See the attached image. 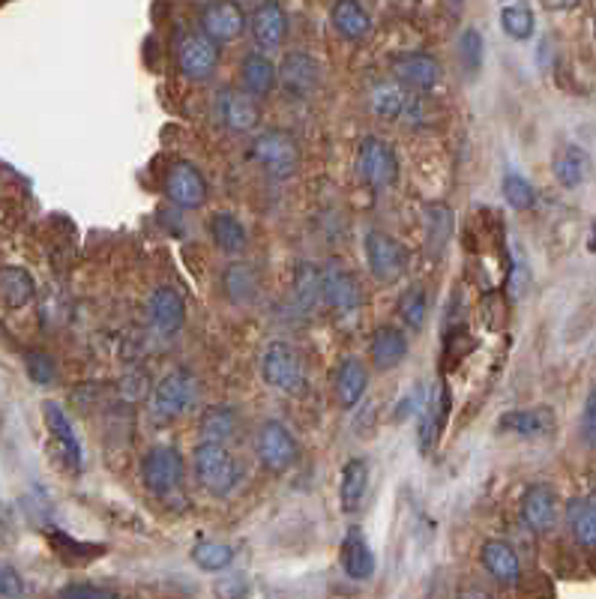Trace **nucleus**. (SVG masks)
Masks as SVG:
<instances>
[{"label":"nucleus","instance_id":"43","mask_svg":"<svg viewBox=\"0 0 596 599\" xmlns=\"http://www.w3.org/2000/svg\"><path fill=\"white\" fill-rule=\"evenodd\" d=\"M150 390H153V383L147 381L145 371H129L117 381V393L123 402H145V399H150Z\"/></svg>","mask_w":596,"mask_h":599},{"label":"nucleus","instance_id":"30","mask_svg":"<svg viewBox=\"0 0 596 599\" xmlns=\"http://www.w3.org/2000/svg\"><path fill=\"white\" fill-rule=\"evenodd\" d=\"M369 494V462L365 459H351L345 462L339 474V506L342 513H360Z\"/></svg>","mask_w":596,"mask_h":599},{"label":"nucleus","instance_id":"12","mask_svg":"<svg viewBox=\"0 0 596 599\" xmlns=\"http://www.w3.org/2000/svg\"><path fill=\"white\" fill-rule=\"evenodd\" d=\"M174 58H177V70L189 82H208L210 75L220 70L222 51L213 39L198 30V34L181 36V42L174 48Z\"/></svg>","mask_w":596,"mask_h":599},{"label":"nucleus","instance_id":"51","mask_svg":"<svg viewBox=\"0 0 596 599\" xmlns=\"http://www.w3.org/2000/svg\"><path fill=\"white\" fill-rule=\"evenodd\" d=\"M587 503L594 506V513H596V494H591V498H587Z\"/></svg>","mask_w":596,"mask_h":599},{"label":"nucleus","instance_id":"10","mask_svg":"<svg viewBox=\"0 0 596 599\" xmlns=\"http://www.w3.org/2000/svg\"><path fill=\"white\" fill-rule=\"evenodd\" d=\"M363 255L369 273L375 276L377 282H396L399 276L408 270V249L402 240H396L387 231H365L363 237Z\"/></svg>","mask_w":596,"mask_h":599},{"label":"nucleus","instance_id":"49","mask_svg":"<svg viewBox=\"0 0 596 599\" xmlns=\"http://www.w3.org/2000/svg\"><path fill=\"white\" fill-rule=\"evenodd\" d=\"M579 3H582V0H543V7H546V10H555V12L572 10V7H579Z\"/></svg>","mask_w":596,"mask_h":599},{"label":"nucleus","instance_id":"2","mask_svg":"<svg viewBox=\"0 0 596 599\" xmlns=\"http://www.w3.org/2000/svg\"><path fill=\"white\" fill-rule=\"evenodd\" d=\"M195 482L213 498H228L244 482V465L222 443L198 441L193 450Z\"/></svg>","mask_w":596,"mask_h":599},{"label":"nucleus","instance_id":"18","mask_svg":"<svg viewBox=\"0 0 596 599\" xmlns=\"http://www.w3.org/2000/svg\"><path fill=\"white\" fill-rule=\"evenodd\" d=\"M276 75H280V87L291 99H309L321 84V63L309 51H288Z\"/></svg>","mask_w":596,"mask_h":599},{"label":"nucleus","instance_id":"5","mask_svg":"<svg viewBox=\"0 0 596 599\" xmlns=\"http://www.w3.org/2000/svg\"><path fill=\"white\" fill-rule=\"evenodd\" d=\"M357 174L369 190H389L399 183L402 166H399V154L396 147L381 138V135H365L357 144Z\"/></svg>","mask_w":596,"mask_h":599},{"label":"nucleus","instance_id":"52","mask_svg":"<svg viewBox=\"0 0 596 599\" xmlns=\"http://www.w3.org/2000/svg\"><path fill=\"white\" fill-rule=\"evenodd\" d=\"M462 3H464V0H450V7H456V10H459Z\"/></svg>","mask_w":596,"mask_h":599},{"label":"nucleus","instance_id":"40","mask_svg":"<svg viewBox=\"0 0 596 599\" xmlns=\"http://www.w3.org/2000/svg\"><path fill=\"white\" fill-rule=\"evenodd\" d=\"M500 190H504V198H507V204H510L512 210H531L536 204V190L527 183V178L519 174V171H507Z\"/></svg>","mask_w":596,"mask_h":599},{"label":"nucleus","instance_id":"42","mask_svg":"<svg viewBox=\"0 0 596 599\" xmlns=\"http://www.w3.org/2000/svg\"><path fill=\"white\" fill-rule=\"evenodd\" d=\"M459 60L468 75H474L480 66H483V36L476 27H468L462 36H459Z\"/></svg>","mask_w":596,"mask_h":599},{"label":"nucleus","instance_id":"41","mask_svg":"<svg viewBox=\"0 0 596 599\" xmlns=\"http://www.w3.org/2000/svg\"><path fill=\"white\" fill-rule=\"evenodd\" d=\"M426 219L429 243H432L435 249H444L452 234V210L450 207H444V204H432V207H426Z\"/></svg>","mask_w":596,"mask_h":599},{"label":"nucleus","instance_id":"28","mask_svg":"<svg viewBox=\"0 0 596 599\" xmlns=\"http://www.w3.org/2000/svg\"><path fill=\"white\" fill-rule=\"evenodd\" d=\"M330 24L348 42H360L372 34V15L363 7V0H336L330 7Z\"/></svg>","mask_w":596,"mask_h":599},{"label":"nucleus","instance_id":"36","mask_svg":"<svg viewBox=\"0 0 596 599\" xmlns=\"http://www.w3.org/2000/svg\"><path fill=\"white\" fill-rule=\"evenodd\" d=\"M500 27H504V34L510 36V39H516V42L531 39V36H534V27H536L534 10H531L524 0L504 3V7H500Z\"/></svg>","mask_w":596,"mask_h":599},{"label":"nucleus","instance_id":"7","mask_svg":"<svg viewBox=\"0 0 596 599\" xmlns=\"http://www.w3.org/2000/svg\"><path fill=\"white\" fill-rule=\"evenodd\" d=\"M249 159L258 168H264L270 178H288L300 162V144L291 132L264 130L258 132L256 142L249 147Z\"/></svg>","mask_w":596,"mask_h":599},{"label":"nucleus","instance_id":"24","mask_svg":"<svg viewBox=\"0 0 596 599\" xmlns=\"http://www.w3.org/2000/svg\"><path fill=\"white\" fill-rule=\"evenodd\" d=\"M339 558H342V570H345V575L353 578V582H369L377 570L375 551H372V546H369V539L363 537V530H360V527H351V530L345 534Z\"/></svg>","mask_w":596,"mask_h":599},{"label":"nucleus","instance_id":"31","mask_svg":"<svg viewBox=\"0 0 596 599\" xmlns=\"http://www.w3.org/2000/svg\"><path fill=\"white\" fill-rule=\"evenodd\" d=\"M237 431H240V414L232 405H210L198 417V435H201V441L228 447V441L237 438Z\"/></svg>","mask_w":596,"mask_h":599},{"label":"nucleus","instance_id":"15","mask_svg":"<svg viewBox=\"0 0 596 599\" xmlns=\"http://www.w3.org/2000/svg\"><path fill=\"white\" fill-rule=\"evenodd\" d=\"M450 383H432L426 393V402L420 405V453H432L438 447L440 435L447 429V419H450Z\"/></svg>","mask_w":596,"mask_h":599},{"label":"nucleus","instance_id":"14","mask_svg":"<svg viewBox=\"0 0 596 599\" xmlns=\"http://www.w3.org/2000/svg\"><path fill=\"white\" fill-rule=\"evenodd\" d=\"M208 180L201 174V168L193 162H174L165 174V198L181 210H198L208 201Z\"/></svg>","mask_w":596,"mask_h":599},{"label":"nucleus","instance_id":"37","mask_svg":"<svg viewBox=\"0 0 596 599\" xmlns=\"http://www.w3.org/2000/svg\"><path fill=\"white\" fill-rule=\"evenodd\" d=\"M567 522H570L572 539L582 546V549H596V513L594 506L584 501H570L567 506Z\"/></svg>","mask_w":596,"mask_h":599},{"label":"nucleus","instance_id":"4","mask_svg":"<svg viewBox=\"0 0 596 599\" xmlns=\"http://www.w3.org/2000/svg\"><path fill=\"white\" fill-rule=\"evenodd\" d=\"M261 378L270 390L285 395H300L306 390L303 357L288 342L273 339L261 354Z\"/></svg>","mask_w":596,"mask_h":599},{"label":"nucleus","instance_id":"34","mask_svg":"<svg viewBox=\"0 0 596 599\" xmlns=\"http://www.w3.org/2000/svg\"><path fill=\"white\" fill-rule=\"evenodd\" d=\"M222 294L232 300V303H252L258 300V291H261V279H258L256 267L249 264H228L222 270Z\"/></svg>","mask_w":596,"mask_h":599},{"label":"nucleus","instance_id":"8","mask_svg":"<svg viewBox=\"0 0 596 599\" xmlns=\"http://www.w3.org/2000/svg\"><path fill=\"white\" fill-rule=\"evenodd\" d=\"M256 455L270 474H288L300 459V447L294 431L282 419H264L256 438Z\"/></svg>","mask_w":596,"mask_h":599},{"label":"nucleus","instance_id":"39","mask_svg":"<svg viewBox=\"0 0 596 599\" xmlns=\"http://www.w3.org/2000/svg\"><path fill=\"white\" fill-rule=\"evenodd\" d=\"M294 300L303 306V309H312L315 303H321V267L318 264H297L294 270Z\"/></svg>","mask_w":596,"mask_h":599},{"label":"nucleus","instance_id":"29","mask_svg":"<svg viewBox=\"0 0 596 599\" xmlns=\"http://www.w3.org/2000/svg\"><path fill=\"white\" fill-rule=\"evenodd\" d=\"M551 171H555V180H558L563 190H579L584 180L591 178L594 171V162H591V154L579 147V144H563L555 159H551Z\"/></svg>","mask_w":596,"mask_h":599},{"label":"nucleus","instance_id":"47","mask_svg":"<svg viewBox=\"0 0 596 599\" xmlns=\"http://www.w3.org/2000/svg\"><path fill=\"white\" fill-rule=\"evenodd\" d=\"M27 585L13 563H0V599H25Z\"/></svg>","mask_w":596,"mask_h":599},{"label":"nucleus","instance_id":"45","mask_svg":"<svg viewBox=\"0 0 596 599\" xmlns=\"http://www.w3.org/2000/svg\"><path fill=\"white\" fill-rule=\"evenodd\" d=\"M27 375H30V381L39 383V387H49L54 381V375H58V366H54V359L49 354H42V351H30L27 354Z\"/></svg>","mask_w":596,"mask_h":599},{"label":"nucleus","instance_id":"35","mask_svg":"<svg viewBox=\"0 0 596 599\" xmlns=\"http://www.w3.org/2000/svg\"><path fill=\"white\" fill-rule=\"evenodd\" d=\"M189 558L198 570H204V573H225V570H232L234 558H237V551L228 542H216V539H198L189 551Z\"/></svg>","mask_w":596,"mask_h":599},{"label":"nucleus","instance_id":"11","mask_svg":"<svg viewBox=\"0 0 596 599\" xmlns=\"http://www.w3.org/2000/svg\"><path fill=\"white\" fill-rule=\"evenodd\" d=\"M389 72L393 82L402 84L414 94H432L440 82H444V70L435 54L429 51H405L389 60Z\"/></svg>","mask_w":596,"mask_h":599},{"label":"nucleus","instance_id":"13","mask_svg":"<svg viewBox=\"0 0 596 599\" xmlns=\"http://www.w3.org/2000/svg\"><path fill=\"white\" fill-rule=\"evenodd\" d=\"M201 34L213 39L216 46H225V42H237L240 36L249 30V19H246L244 7L237 0H213L201 10Z\"/></svg>","mask_w":596,"mask_h":599},{"label":"nucleus","instance_id":"26","mask_svg":"<svg viewBox=\"0 0 596 599\" xmlns=\"http://www.w3.org/2000/svg\"><path fill=\"white\" fill-rule=\"evenodd\" d=\"M280 84V75H276V63L261 54V51H252L246 54L244 63H240V90L252 99H268Z\"/></svg>","mask_w":596,"mask_h":599},{"label":"nucleus","instance_id":"9","mask_svg":"<svg viewBox=\"0 0 596 599\" xmlns=\"http://www.w3.org/2000/svg\"><path fill=\"white\" fill-rule=\"evenodd\" d=\"M321 303L339 318H353L363 306L360 279L339 261H330L327 267H321Z\"/></svg>","mask_w":596,"mask_h":599},{"label":"nucleus","instance_id":"48","mask_svg":"<svg viewBox=\"0 0 596 599\" xmlns=\"http://www.w3.org/2000/svg\"><path fill=\"white\" fill-rule=\"evenodd\" d=\"M582 438L587 447H596V387L587 395L582 411Z\"/></svg>","mask_w":596,"mask_h":599},{"label":"nucleus","instance_id":"44","mask_svg":"<svg viewBox=\"0 0 596 599\" xmlns=\"http://www.w3.org/2000/svg\"><path fill=\"white\" fill-rule=\"evenodd\" d=\"M216 599H246L249 597V578L244 573H225L213 582Z\"/></svg>","mask_w":596,"mask_h":599},{"label":"nucleus","instance_id":"1","mask_svg":"<svg viewBox=\"0 0 596 599\" xmlns=\"http://www.w3.org/2000/svg\"><path fill=\"white\" fill-rule=\"evenodd\" d=\"M365 102L377 120H387V123H405L414 130L432 123V102L426 94H414L396 82H377L365 96Z\"/></svg>","mask_w":596,"mask_h":599},{"label":"nucleus","instance_id":"23","mask_svg":"<svg viewBox=\"0 0 596 599\" xmlns=\"http://www.w3.org/2000/svg\"><path fill=\"white\" fill-rule=\"evenodd\" d=\"M369 357L377 371L396 369L408 357V335L396 323H381L369 339Z\"/></svg>","mask_w":596,"mask_h":599},{"label":"nucleus","instance_id":"46","mask_svg":"<svg viewBox=\"0 0 596 599\" xmlns=\"http://www.w3.org/2000/svg\"><path fill=\"white\" fill-rule=\"evenodd\" d=\"M54 599H121L111 587L90 585V582H75V585L61 587Z\"/></svg>","mask_w":596,"mask_h":599},{"label":"nucleus","instance_id":"32","mask_svg":"<svg viewBox=\"0 0 596 599\" xmlns=\"http://www.w3.org/2000/svg\"><path fill=\"white\" fill-rule=\"evenodd\" d=\"M210 240L213 246L228 255V258H237L249 249V234H246V225L234 213H213L210 216Z\"/></svg>","mask_w":596,"mask_h":599},{"label":"nucleus","instance_id":"33","mask_svg":"<svg viewBox=\"0 0 596 599\" xmlns=\"http://www.w3.org/2000/svg\"><path fill=\"white\" fill-rule=\"evenodd\" d=\"M37 297V282L25 267H0V303L7 309H25Z\"/></svg>","mask_w":596,"mask_h":599},{"label":"nucleus","instance_id":"50","mask_svg":"<svg viewBox=\"0 0 596 599\" xmlns=\"http://www.w3.org/2000/svg\"><path fill=\"white\" fill-rule=\"evenodd\" d=\"M591 249H596V225H594V234H591Z\"/></svg>","mask_w":596,"mask_h":599},{"label":"nucleus","instance_id":"19","mask_svg":"<svg viewBox=\"0 0 596 599\" xmlns=\"http://www.w3.org/2000/svg\"><path fill=\"white\" fill-rule=\"evenodd\" d=\"M42 417H46V429L51 431V438H54L58 450H61L63 465L70 467L73 474H82L85 470V447H82V438H78L70 414L58 402H46L42 405Z\"/></svg>","mask_w":596,"mask_h":599},{"label":"nucleus","instance_id":"25","mask_svg":"<svg viewBox=\"0 0 596 599\" xmlns=\"http://www.w3.org/2000/svg\"><path fill=\"white\" fill-rule=\"evenodd\" d=\"M369 390V369L357 357H345L333 375V393L342 411H353Z\"/></svg>","mask_w":596,"mask_h":599},{"label":"nucleus","instance_id":"38","mask_svg":"<svg viewBox=\"0 0 596 599\" xmlns=\"http://www.w3.org/2000/svg\"><path fill=\"white\" fill-rule=\"evenodd\" d=\"M396 315L408 330H423L429 318V291L420 285H411L396 303Z\"/></svg>","mask_w":596,"mask_h":599},{"label":"nucleus","instance_id":"17","mask_svg":"<svg viewBox=\"0 0 596 599\" xmlns=\"http://www.w3.org/2000/svg\"><path fill=\"white\" fill-rule=\"evenodd\" d=\"M145 315L157 335L181 333V327L186 323V297L174 285L153 288L147 297Z\"/></svg>","mask_w":596,"mask_h":599},{"label":"nucleus","instance_id":"6","mask_svg":"<svg viewBox=\"0 0 596 599\" xmlns=\"http://www.w3.org/2000/svg\"><path fill=\"white\" fill-rule=\"evenodd\" d=\"M183 470H186L183 453L181 450H174V447H169V443L150 447V450L141 455V465H138L141 486H145L150 494H157V498H169V494H174V491L181 489Z\"/></svg>","mask_w":596,"mask_h":599},{"label":"nucleus","instance_id":"21","mask_svg":"<svg viewBox=\"0 0 596 599\" xmlns=\"http://www.w3.org/2000/svg\"><path fill=\"white\" fill-rule=\"evenodd\" d=\"M249 30L256 36V42L261 48H280L288 42L291 34V19L288 10L282 7L280 0H261L249 19Z\"/></svg>","mask_w":596,"mask_h":599},{"label":"nucleus","instance_id":"3","mask_svg":"<svg viewBox=\"0 0 596 599\" xmlns=\"http://www.w3.org/2000/svg\"><path fill=\"white\" fill-rule=\"evenodd\" d=\"M198 395H201L198 378L189 369L177 366L169 375H162L159 383H153V390H150V411H153L157 419H177L198 405Z\"/></svg>","mask_w":596,"mask_h":599},{"label":"nucleus","instance_id":"27","mask_svg":"<svg viewBox=\"0 0 596 599\" xmlns=\"http://www.w3.org/2000/svg\"><path fill=\"white\" fill-rule=\"evenodd\" d=\"M498 431H504V435H519V438H546V435L555 431V411L551 407L507 411L498 419Z\"/></svg>","mask_w":596,"mask_h":599},{"label":"nucleus","instance_id":"22","mask_svg":"<svg viewBox=\"0 0 596 599\" xmlns=\"http://www.w3.org/2000/svg\"><path fill=\"white\" fill-rule=\"evenodd\" d=\"M480 563L488 573L492 582H498L500 587H516L522 582V561L519 551L512 549L507 539H486L480 546Z\"/></svg>","mask_w":596,"mask_h":599},{"label":"nucleus","instance_id":"53","mask_svg":"<svg viewBox=\"0 0 596 599\" xmlns=\"http://www.w3.org/2000/svg\"><path fill=\"white\" fill-rule=\"evenodd\" d=\"M594 34H596V15H594Z\"/></svg>","mask_w":596,"mask_h":599},{"label":"nucleus","instance_id":"16","mask_svg":"<svg viewBox=\"0 0 596 599\" xmlns=\"http://www.w3.org/2000/svg\"><path fill=\"white\" fill-rule=\"evenodd\" d=\"M213 111L216 120L225 132L232 135H246V132H256L261 123V108L252 96H246L244 90H232V87H222L216 99H213Z\"/></svg>","mask_w":596,"mask_h":599},{"label":"nucleus","instance_id":"20","mask_svg":"<svg viewBox=\"0 0 596 599\" xmlns=\"http://www.w3.org/2000/svg\"><path fill=\"white\" fill-rule=\"evenodd\" d=\"M519 513H522L524 525L531 527L534 534H551L560 518L558 494L548 482H531L522 494Z\"/></svg>","mask_w":596,"mask_h":599}]
</instances>
